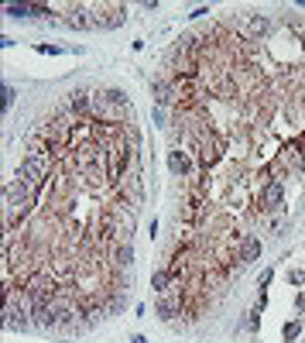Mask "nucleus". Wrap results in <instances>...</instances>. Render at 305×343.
<instances>
[{
	"instance_id": "obj_1",
	"label": "nucleus",
	"mask_w": 305,
	"mask_h": 343,
	"mask_svg": "<svg viewBox=\"0 0 305 343\" xmlns=\"http://www.w3.org/2000/svg\"><path fill=\"white\" fill-rule=\"evenodd\" d=\"M137 114H93V86H72L31 124L24 151L41 161L24 223L4 230V326L31 333V309L52 305V340H72L127 309L134 278L117 254L134 244L144 203L141 161L117 148Z\"/></svg>"
},
{
	"instance_id": "obj_5",
	"label": "nucleus",
	"mask_w": 305,
	"mask_h": 343,
	"mask_svg": "<svg viewBox=\"0 0 305 343\" xmlns=\"http://www.w3.org/2000/svg\"><path fill=\"white\" fill-rule=\"evenodd\" d=\"M288 282L291 285H305V271H288Z\"/></svg>"
},
{
	"instance_id": "obj_6",
	"label": "nucleus",
	"mask_w": 305,
	"mask_h": 343,
	"mask_svg": "<svg viewBox=\"0 0 305 343\" xmlns=\"http://www.w3.org/2000/svg\"><path fill=\"white\" fill-rule=\"evenodd\" d=\"M298 312H305V295H298Z\"/></svg>"
},
{
	"instance_id": "obj_3",
	"label": "nucleus",
	"mask_w": 305,
	"mask_h": 343,
	"mask_svg": "<svg viewBox=\"0 0 305 343\" xmlns=\"http://www.w3.org/2000/svg\"><path fill=\"white\" fill-rule=\"evenodd\" d=\"M257 258H261V233L247 237V240H244V250H240V261H244V268H250Z\"/></svg>"
},
{
	"instance_id": "obj_2",
	"label": "nucleus",
	"mask_w": 305,
	"mask_h": 343,
	"mask_svg": "<svg viewBox=\"0 0 305 343\" xmlns=\"http://www.w3.org/2000/svg\"><path fill=\"white\" fill-rule=\"evenodd\" d=\"M31 14L76 31H110L127 21V4H31Z\"/></svg>"
},
{
	"instance_id": "obj_4",
	"label": "nucleus",
	"mask_w": 305,
	"mask_h": 343,
	"mask_svg": "<svg viewBox=\"0 0 305 343\" xmlns=\"http://www.w3.org/2000/svg\"><path fill=\"white\" fill-rule=\"evenodd\" d=\"M298 329H302V323H288V326H285V340L291 343L295 336H298Z\"/></svg>"
}]
</instances>
